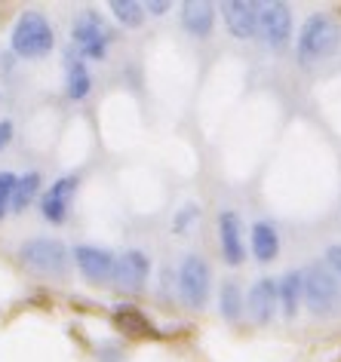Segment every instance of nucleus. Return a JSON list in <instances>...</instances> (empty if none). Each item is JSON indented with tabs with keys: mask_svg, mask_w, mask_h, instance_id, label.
<instances>
[{
	"mask_svg": "<svg viewBox=\"0 0 341 362\" xmlns=\"http://www.w3.org/2000/svg\"><path fill=\"white\" fill-rule=\"evenodd\" d=\"M166 10H169L166 0H148L145 4V13H151V16H163Z\"/></svg>",
	"mask_w": 341,
	"mask_h": 362,
	"instance_id": "26",
	"label": "nucleus"
},
{
	"mask_svg": "<svg viewBox=\"0 0 341 362\" xmlns=\"http://www.w3.org/2000/svg\"><path fill=\"white\" fill-rule=\"evenodd\" d=\"M13 52L22 59H43L50 56L52 47H56V31H52L50 19L37 10H28L19 16V22H16L13 28Z\"/></svg>",
	"mask_w": 341,
	"mask_h": 362,
	"instance_id": "1",
	"label": "nucleus"
},
{
	"mask_svg": "<svg viewBox=\"0 0 341 362\" xmlns=\"http://www.w3.org/2000/svg\"><path fill=\"white\" fill-rule=\"evenodd\" d=\"M117 322L123 325V332H129V334H148L151 332V322L139 310H132V307L117 310Z\"/></svg>",
	"mask_w": 341,
	"mask_h": 362,
	"instance_id": "21",
	"label": "nucleus"
},
{
	"mask_svg": "<svg viewBox=\"0 0 341 362\" xmlns=\"http://www.w3.org/2000/svg\"><path fill=\"white\" fill-rule=\"evenodd\" d=\"M10 141H13V123L10 120H0V153L10 148Z\"/></svg>",
	"mask_w": 341,
	"mask_h": 362,
	"instance_id": "25",
	"label": "nucleus"
},
{
	"mask_svg": "<svg viewBox=\"0 0 341 362\" xmlns=\"http://www.w3.org/2000/svg\"><path fill=\"white\" fill-rule=\"evenodd\" d=\"M19 258H22L25 267L34 270V274H40V276H62L68 270V261H71L65 243H59L52 237H34L28 243H22Z\"/></svg>",
	"mask_w": 341,
	"mask_h": 362,
	"instance_id": "4",
	"label": "nucleus"
},
{
	"mask_svg": "<svg viewBox=\"0 0 341 362\" xmlns=\"http://www.w3.org/2000/svg\"><path fill=\"white\" fill-rule=\"evenodd\" d=\"M253 252H255V258L262 261V264H267V261L277 258V252H280V237H277L274 224L258 221L253 228Z\"/></svg>",
	"mask_w": 341,
	"mask_h": 362,
	"instance_id": "16",
	"label": "nucleus"
},
{
	"mask_svg": "<svg viewBox=\"0 0 341 362\" xmlns=\"http://www.w3.org/2000/svg\"><path fill=\"white\" fill-rule=\"evenodd\" d=\"M258 34L267 47L280 49L292 37V13L286 4H258Z\"/></svg>",
	"mask_w": 341,
	"mask_h": 362,
	"instance_id": "7",
	"label": "nucleus"
},
{
	"mask_svg": "<svg viewBox=\"0 0 341 362\" xmlns=\"http://www.w3.org/2000/svg\"><path fill=\"white\" fill-rule=\"evenodd\" d=\"M74 264L80 267V274H83L89 283H111L117 255H111L108 249H98V246H77Z\"/></svg>",
	"mask_w": 341,
	"mask_h": 362,
	"instance_id": "9",
	"label": "nucleus"
},
{
	"mask_svg": "<svg viewBox=\"0 0 341 362\" xmlns=\"http://www.w3.org/2000/svg\"><path fill=\"white\" fill-rule=\"evenodd\" d=\"M182 25L194 37H209L215 25V6L206 0H187V4H182Z\"/></svg>",
	"mask_w": 341,
	"mask_h": 362,
	"instance_id": "14",
	"label": "nucleus"
},
{
	"mask_svg": "<svg viewBox=\"0 0 341 362\" xmlns=\"http://www.w3.org/2000/svg\"><path fill=\"white\" fill-rule=\"evenodd\" d=\"M209 283H212V274H209V264L200 258V255H187L178 267V292H182V301L191 307V310H200L209 298Z\"/></svg>",
	"mask_w": 341,
	"mask_h": 362,
	"instance_id": "6",
	"label": "nucleus"
},
{
	"mask_svg": "<svg viewBox=\"0 0 341 362\" xmlns=\"http://www.w3.org/2000/svg\"><path fill=\"white\" fill-rule=\"evenodd\" d=\"M326 261H329V270L338 276V283H341V243L326 249Z\"/></svg>",
	"mask_w": 341,
	"mask_h": 362,
	"instance_id": "24",
	"label": "nucleus"
},
{
	"mask_svg": "<svg viewBox=\"0 0 341 362\" xmlns=\"http://www.w3.org/2000/svg\"><path fill=\"white\" fill-rule=\"evenodd\" d=\"M277 304H280V298H277V283L274 279H267V276L255 279V286L249 288V295H246L249 316H253L258 325H265V322H271Z\"/></svg>",
	"mask_w": 341,
	"mask_h": 362,
	"instance_id": "13",
	"label": "nucleus"
},
{
	"mask_svg": "<svg viewBox=\"0 0 341 362\" xmlns=\"http://www.w3.org/2000/svg\"><path fill=\"white\" fill-rule=\"evenodd\" d=\"M277 298H280V307L286 316L299 313V301H301V274L299 270H289V274L277 283Z\"/></svg>",
	"mask_w": 341,
	"mask_h": 362,
	"instance_id": "17",
	"label": "nucleus"
},
{
	"mask_svg": "<svg viewBox=\"0 0 341 362\" xmlns=\"http://www.w3.org/2000/svg\"><path fill=\"white\" fill-rule=\"evenodd\" d=\"M219 304H221V316H224V320H231V322L240 320V313H243V295H240V286L237 283H224Z\"/></svg>",
	"mask_w": 341,
	"mask_h": 362,
	"instance_id": "20",
	"label": "nucleus"
},
{
	"mask_svg": "<svg viewBox=\"0 0 341 362\" xmlns=\"http://www.w3.org/2000/svg\"><path fill=\"white\" fill-rule=\"evenodd\" d=\"M111 13L127 28H139L145 22V4H136V0H111Z\"/></svg>",
	"mask_w": 341,
	"mask_h": 362,
	"instance_id": "19",
	"label": "nucleus"
},
{
	"mask_svg": "<svg viewBox=\"0 0 341 362\" xmlns=\"http://www.w3.org/2000/svg\"><path fill=\"white\" fill-rule=\"evenodd\" d=\"M197 215H200V209H197V206L191 203V206H185V209L182 212H178L175 215V221H173V228H175V233H185L187 230V224H191L194 218H197Z\"/></svg>",
	"mask_w": 341,
	"mask_h": 362,
	"instance_id": "23",
	"label": "nucleus"
},
{
	"mask_svg": "<svg viewBox=\"0 0 341 362\" xmlns=\"http://www.w3.org/2000/svg\"><path fill=\"white\" fill-rule=\"evenodd\" d=\"M77 185H80L77 175H62L56 185H50V191L40 200V215L50 224H62L68 218V206H71V197L77 194Z\"/></svg>",
	"mask_w": 341,
	"mask_h": 362,
	"instance_id": "10",
	"label": "nucleus"
},
{
	"mask_svg": "<svg viewBox=\"0 0 341 362\" xmlns=\"http://www.w3.org/2000/svg\"><path fill=\"white\" fill-rule=\"evenodd\" d=\"M148 274H151V261L145 252L139 249H129L117 255V264H114V279L111 283L123 288V292H141L148 283Z\"/></svg>",
	"mask_w": 341,
	"mask_h": 362,
	"instance_id": "8",
	"label": "nucleus"
},
{
	"mask_svg": "<svg viewBox=\"0 0 341 362\" xmlns=\"http://www.w3.org/2000/svg\"><path fill=\"white\" fill-rule=\"evenodd\" d=\"M71 40L77 47V56L80 59H93V62H102L108 56V43H111V31L108 25L102 22V16L93 13V10H83L71 25Z\"/></svg>",
	"mask_w": 341,
	"mask_h": 362,
	"instance_id": "5",
	"label": "nucleus"
},
{
	"mask_svg": "<svg viewBox=\"0 0 341 362\" xmlns=\"http://www.w3.org/2000/svg\"><path fill=\"white\" fill-rule=\"evenodd\" d=\"M65 86H68V98H80L89 95V89H93V77H89L86 71V62L80 56H68V68H65Z\"/></svg>",
	"mask_w": 341,
	"mask_h": 362,
	"instance_id": "15",
	"label": "nucleus"
},
{
	"mask_svg": "<svg viewBox=\"0 0 341 362\" xmlns=\"http://www.w3.org/2000/svg\"><path fill=\"white\" fill-rule=\"evenodd\" d=\"M221 16L237 40H253L258 34V4L253 0H228L221 4Z\"/></svg>",
	"mask_w": 341,
	"mask_h": 362,
	"instance_id": "11",
	"label": "nucleus"
},
{
	"mask_svg": "<svg viewBox=\"0 0 341 362\" xmlns=\"http://www.w3.org/2000/svg\"><path fill=\"white\" fill-rule=\"evenodd\" d=\"M16 178L19 175H13V172H0V218H4L6 209H10V197H13Z\"/></svg>",
	"mask_w": 341,
	"mask_h": 362,
	"instance_id": "22",
	"label": "nucleus"
},
{
	"mask_svg": "<svg viewBox=\"0 0 341 362\" xmlns=\"http://www.w3.org/2000/svg\"><path fill=\"white\" fill-rule=\"evenodd\" d=\"M219 240H221V255L228 264H243V228H240L237 212H221L219 215Z\"/></svg>",
	"mask_w": 341,
	"mask_h": 362,
	"instance_id": "12",
	"label": "nucleus"
},
{
	"mask_svg": "<svg viewBox=\"0 0 341 362\" xmlns=\"http://www.w3.org/2000/svg\"><path fill=\"white\" fill-rule=\"evenodd\" d=\"M338 49V25L329 16H311L301 25L299 34V62L301 65H317Z\"/></svg>",
	"mask_w": 341,
	"mask_h": 362,
	"instance_id": "3",
	"label": "nucleus"
},
{
	"mask_svg": "<svg viewBox=\"0 0 341 362\" xmlns=\"http://www.w3.org/2000/svg\"><path fill=\"white\" fill-rule=\"evenodd\" d=\"M301 298L317 316H332L341 310V283L326 264H311L301 274Z\"/></svg>",
	"mask_w": 341,
	"mask_h": 362,
	"instance_id": "2",
	"label": "nucleus"
},
{
	"mask_svg": "<svg viewBox=\"0 0 341 362\" xmlns=\"http://www.w3.org/2000/svg\"><path fill=\"white\" fill-rule=\"evenodd\" d=\"M40 191V175L37 172H25V175L16 178V187H13V197H10V209L13 212H22L28 209L31 200L37 197Z\"/></svg>",
	"mask_w": 341,
	"mask_h": 362,
	"instance_id": "18",
	"label": "nucleus"
}]
</instances>
